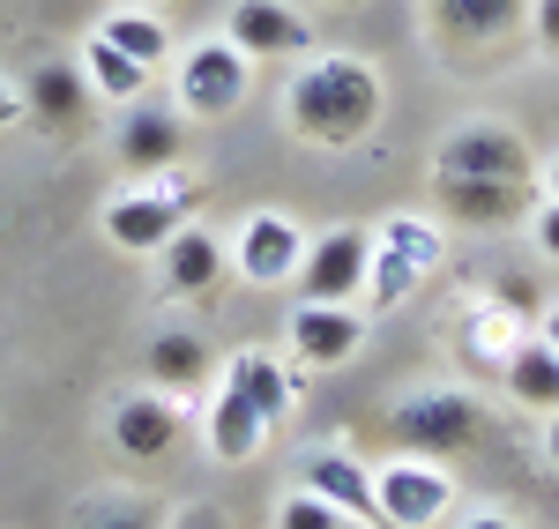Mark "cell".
Segmentation results:
<instances>
[{"mask_svg": "<svg viewBox=\"0 0 559 529\" xmlns=\"http://www.w3.org/2000/svg\"><path fill=\"white\" fill-rule=\"evenodd\" d=\"M284 112H292V128L306 142H321V149H350V142H366L373 120H381V75L366 68V60H313L299 68V83L284 97Z\"/></svg>", "mask_w": 559, "mask_h": 529, "instance_id": "obj_1", "label": "cell"}, {"mask_svg": "<svg viewBox=\"0 0 559 529\" xmlns=\"http://www.w3.org/2000/svg\"><path fill=\"white\" fill-rule=\"evenodd\" d=\"M440 187H530V149L508 128H463L440 142Z\"/></svg>", "mask_w": 559, "mask_h": 529, "instance_id": "obj_2", "label": "cell"}, {"mask_svg": "<svg viewBox=\"0 0 559 529\" xmlns=\"http://www.w3.org/2000/svg\"><path fill=\"white\" fill-rule=\"evenodd\" d=\"M477 433H485V410H477L471 396H455V388L411 396L403 410H395V441L411 447V455H426V462H440V455H463V447H477Z\"/></svg>", "mask_w": 559, "mask_h": 529, "instance_id": "obj_3", "label": "cell"}, {"mask_svg": "<svg viewBox=\"0 0 559 529\" xmlns=\"http://www.w3.org/2000/svg\"><path fill=\"white\" fill-rule=\"evenodd\" d=\"M247 89H254V60H247L231 38H210V45H194V52L179 60V105H187L194 120L239 112Z\"/></svg>", "mask_w": 559, "mask_h": 529, "instance_id": "obj_4", "label": "cell"}, {"mask_svg": "<svg viewBox=\"0 0 559 529\" xmlns=\"http://www.w3.org/2000/svg\"><path fill=\"white\" fill-rule=\"evenodd\" d=\"M366 262H373L366 231H329V239H313L306 262H299V299L306 306H344V299H358Z\"/></svg>", "mask_w": 559, "mask_h": 529, "instance_id": "obj_5", "label": "cell"}, {"mask_svg": "<svg viewBox=\"0 0 559 529\" xmlns=\"http://www.w3.org/2000/svg\"><path fill=\"white\" fill-rule=\"evenodd\" d=\"M373 507L395 529H426L448 515V478L432 470L426 455H403V462H388L381 478H373Z\"/></svg>", "mask_w": 559, "mask_h": 529, "instance_id": "obj_6", "label": "cell"}, {"mask_svg": "<svg viewBox=\"0 0 559 529\" xmlns=\"http://www.w3.org/2000/svg\"><path fill=\"white\" fill-rule=\"evenodd\" d=\"M224 38L239 45L247 60H284V52H306V45H313V31H306L299 8H284V0H231Z\"/></svg>", "mask_w": 559, "mask_h": 529, "instance_id": "obj_7", "label": "cell"}, {"mask_svg": "<svg viewBox=\"0 0 559 529\" xmlns=\"http://www.w3.org/2000/svg\"><path fill=\"white\" fill-rule=\"evenodd\" d=\"M23 112H31L45 134H83L90 128V75L75 68V60H45V68H31Z\"/></svg>", "mask_w": 559, "mask_h": 529, "instance_id": "obj_8", "label": "cell"}, {"mask_svg": "<svg viewBox=\"0 0 559 529\" xmlns=\"http://www.w3.org/2000/svg\"><path fill=\"white\" fill-rule=\"evenodd\" d=\"M187 217H194V194H120L105 209V239L128 254H157Z\"/></svg>", "mask_w": 559, "mask_h": 529, "instance_id": "obj_9", "label": "cell"}, {"mask_svg": "<svg viewBox=\"0 0 559 529\" xmlns=\"http://www.w3.org/2000/svg\"><path fill=\"white\" fill-rule=\"evenodd\" d=\"M179 149H187V120L173 105H142L134 97L120 112V165L128 172H165V165H179Z\"/></svg>", "mask_w": 559, "mask_h": 529, "instance_id": "obj_10", "label": "cell"}, {"mask_svg": "<svg viewBox=\"0 0 559 529\" xmlns=\"http://www.w3.org/2000/svg\"><path fill=\"white\" fill-rule=\"evenodd\" d=\"M112 441H120V455H134V462L173 455V447H179V410H173V396H128L120 410H112Z\"/></svg>", "mask_w": 559, "mask_h": 529, "instance_id": "obj_11", "label": "cell"}, {"mask_svg": "<svg viewBox=\"0 0 559 529\" xmlns=\"http://www.w3.org/2000/svg\"><path fill=\"white\" fill-rule=\"evenodd\" d=\"M358 344H366V321L350 306H299L292 313V351L306 365H344Z\"/></svg>", "mask_w": 559, "mask_h": 529, "instance_id": "obj_12", "label": "cell"}, {"mask_svg": "<svg viewBox=\"0 0 559 529\" xmlns=\"http://www.w3.org/2000/svg\"><path fill=\"white\" fill-rule=\"evenodd\" d=\"M299 262H306L299 231H292L284 217H269V209L247 217V231H239V268H247L254 284H284V276H299Z\"/></svg>", "mask_w": 559, "mask_h": 529, "instance_id": "obj_13", "label": "cell"}, {"mask_svg": "<svg viewBox=\"0 0 559 529\" xmlns=\"http://www.w3.org/2000/svg\"><path fill=\"white\" fill-rule=\"evenodd\" d=\"M157 254H165V284H173L179 299H202V291H216V276H224V247H216L202 224H179Z\"/></svg>", "mask_w": 559, "mask_h": 529, "instance_id": "obj_14", "label": "cell"}, {"mask_svg": "<svg viewBox=\"0 0 559 529\" xmlns=\"http://www.w3.org/2000/svg\"><path fill=\"white\" fill-rule=\"evenodd\" d=\"M306 492H321L329 507H344V515H358V522L381 515V507H373V478H366L350 455H313V462H306Z\"/></svg>", "mask_w": 559, "mask_h": 529, "instance_id": "obj_15", "label": "cell"}, {"mask_svg": "<svg viewBox=\"0 0 559 529\" xmlns=\"http://www.w3.org/2000/svg\"><path fill=\"white\" fill-rule=\"evenodd\" d=\"M522 23V0H440V31L455 45H492Z\"/></svg>", "mask_w": 559, "mask_h": 529, "instance_id": "obj_16", "label": "cell"}, {"mask_svg": "<svg viewBox=\"0 0 559 529\" xmlns=\"http://www.w3.org/2000/svg\"><path fill=\"white\" fill-rule=\"evenodd\" d=\"M261 433H269V418H261L239 388H224V396H216V410H210V447L224 455V462H247V455L261 447Z\"/></svg>", "mask_w": 559, "mask_h": 529, "instance_id": "obj_17", "label": "cell"}, {"mask_svg": "<svg viewBox=\"0 0 559 529\" xmlns=\"http://www.w3.org/2000/svg\"><path fill=\"white\" fill-rule=\"evenodd\" d=\"M210 373V351H202V336H157L150 344V381H157V396H187L194 381Z\"/></svg>", "mask_w": 559, "mask_h": 529, "instance_id": "obj_18", "label": "cell"}, {"mask_svg": "<svg viewBox=\"0 0 559 529\" xmlns=\"http://www.w3.org/2000/svg\"><path fill=\"white\" fill-rule=\"evenodd\" d=\"M508 396L530 410H559V351L552 344H530L508 358Z\"/></svg>", "mask_w": 559, "mask_h": 529, "instance_id": "obj_19", "label": "cell"}, {"mask_svg": "<svg viewBox=\"0 0 559 529\" xmlns=\"http://www.w3.org/2000/svg\"><path fill=\"white\" fill-rule=\"evenodd\" d=\"M90 83L105 89V97H120V105H134V97H142V83H150V68H142V60H128V52H120V45H105V38H90Z\"/></svg>", "mask_w": 559, "mask_h": 529, "instance_id": "obj_20", "label": "cell"}, {"mask_svg": "<svg viewBox=\"0 0 559 529\" xmlns=\"http://www.w3.org/2000/svg\"><path fill=\"white\" fill-rule=\"evenodd\" d=\"M97 38L120 45V52H128V60H142V68H150V60H165V23H157L150 8H128V15H112Z\"/></svg>", "mask_w": 559, "mask_h": 529, "instance_id": "obj_21", "label": "cell"}, {"mask_svg": "<svg viewBox=\"0 0 559 529\" xmlns=\"http://www.w3.org/2000/svg\"><path fill=\"white\" fill-rule=\"evenodd\" d=\"M522 194H530V187H440V202H448L455 217H471V224H500V217H515Z\"/></svg>", "mask_w": 559, "mask_h": 529, "instance_id": "obj_22", "label": "cell"}, {"mask_svg": "<svg viewBox=\"0 0 559 529\" xmlns=\"http://www.w3.org/2000/svg\"><path fill=\"white\" fill-rule=\"evenodd\" d=\"M231 388L254 402L261 418H276V410H284V381H276V373H269L261 358H239V365H231Z\"/></svg>", "mask_w": 559, "mask_h": 529, "instance_id": "obj_23", "label": "cell"}, {"mask_svg": "<svg viewBox=\"0 0 559 529\" xmlns=\"http://www.w3.org/2000/svg\"><path fill=\"white\" fill-rule=\"evenodd\" d=\"M336 522H344V507H329L321 492H292L276 507V529H336Z\"/></svg>", "mask_w": 559, "mask_h": 529, "instance_id": "obj_24", "label": "cell"}, {"mask_svg": "<svg viewBox=\"0 0 559 529\" xmlns=\"http://www.w3.org/2000/svg\"><path fill=\"white\" fill-rule=\"evenodd\" d=\"M537 247L559 262V202H545V209H537Z\"/></svg>", "mask_w": 559, "mask_h": 529, "instance_id": "obj_25", "label": "cell"}, {"mask_svg": "<svg viewBox=\"0 0 559 529\" xmlns=\"http://www.w3.org/2000/svg\"><path fill=\"white\" fill-rule=\"evenodd\" d=\"M537 45L559 52V0H537Z\"/></svg>", "mask_w": 559, "mask_h": 529, "instance_id": "obj_26", "label": "cell"}, {"mask_svg": "<svg viewBox=\"0 0 559 529\" xmlns=\"http://www.w3.org/2000/svg\"><path fill=\"white\" fill-rule=\"evenodd\" d=\"M97 529H157L142 507H112V515H97Z\"/></svg>", "mask_w": 559, "mask_h": 529, "instance_id": "obj_27", "label": "cell"}, {"mask_svg": "<svg viewBox=\"0 0 559 529\" xmlns=\"http://www.w3.org/2000/svg\"><path fill=\"white\" fill-rule=\"evenodd\" d=\"M173 529H224V515H216V507H187Z\"/></svg>", "mask_w": 559, "mask_h": 529, "instance_id": "obj_28", "label": "cell"}, {"mask_svg": "<svg viewBox=\"0 0 559 529\" xmlns=\"http://www.w3.org/2000/svg\"><path fill=\"white\" fill-rule=\"evenodd\" d=\"M463 529H515L508 515H477V522H463Z\"/></svg>", "mask_w": 559, "mask_h": 529, "instance_id": "obj_29", "label": "cell"}, {"mask_svg": "<svg viewBox=\"0 0 559 529\" xmlns=\"http://www.w3.org/2000/svg\"><path fill=\"white\" fill-rule=\"evenodd\" d=\"M8 120H15V89L0 83V128H8Z\"/></svg>", "mask_w": 559, "mask_h": 529, "instance_id": "obj_30", "label": "cell"}, {"mask_svg": "<svg viewBox=\"0 0 559 529\" xmlns=\"http://www.w3.org/2000/svg\"><path fill=\"white\" fill-rule=\"evenodd\" d=\"M545 344H552V351H559V313H552V321H545Z\"/></svg>", "mask_w": 559, "mask_h": 529, "instance_id": "obj_31", "label": "cell"}, {"mask_svg": "<svg viewBox=\"0 0 559 529\" xmlns=\"http://www.w3.org/2000/svg\"><path fill=\"white\" fill-rule=\"evenodd\" d=\"M545 187H552V202H559V157H552V172H545Z\"/></svg>", "mask_w": 559, "mask_h": 529, "instance_id": "obj_32", "label": "cell"}, {"mask_svg": "<svg viewBox=\"0 0 559 529\" xmlns=\"http://www.w3.org/2000/svg\"><path fill=\"white\" fill-rule=\"evenodd\" d=\"M545 447H552V462H559V418H552V441H545Z\"/></svg>", "mask_w": 559, "mask_h": 529, "instance_id": "obj_33", "label": "cell"}, {"mask_svg": "<svg viewBox=\"0 0 559 529\" xmlns=\"http://www.w3.org/2000/svg\"><path fill=\"white\" fill-rule=\"evenodd\" d=\"M336 529H366V522H358V515H344V522H336Z\"/></svg>", "mask_w": 559, "mask_h": 529, "instance_id": "obj_34", "label": "cell"}]
</instances>
